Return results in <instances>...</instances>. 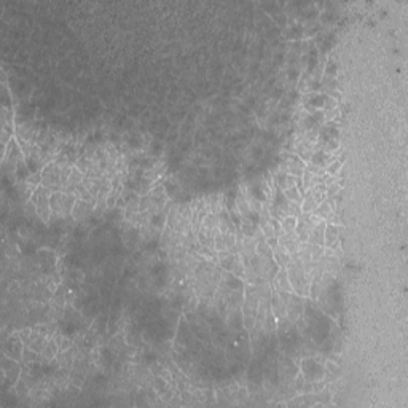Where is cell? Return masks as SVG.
<instances>
[{
	"label": "cell",
	"mask_w": 408,
	"mask_h": 408,
	"mask_svg": "<svg viewBox=\"0 0 408 408\" xmlns=\"http://www.w3.org/2000/svg\"><path fill=\"white\" fill-rule=\"evenodd\" d=\"M287 274H289V279L292 284V289L296 295L300 296H308L310 293V284L306 281V268L304 265L298 260V258H292L289 266L285 268Z\"/></svg>",
	"instance_id": "1"
},
{
	"label": "cell",
	"mask_w": 408,
	"mask_h": 408,
	"mask_svg": "<svg viewBox=\"0 0 408 408\" xmlns=\"http://www.w3.org/2000/svg\"><path fill=\"white\" fill-rule=\"evenodd\" d=\"M326 375V367L319 364V360L306 357L301 362V376L310 383H318Z\"/></svg>",
	"instance_id": "2"
},
{
	"label": "cell",
	"mask_w": 408,
	"mask_h": 408,
	"mask_svg": "<svg viewBox=\"0 0 408 408\" xmlns=\"http://www.w3.org/2000/svg\"><path fill=\"white\" fill-rule=\"evenodd\" d=\"M32 202L35 204L37 209V216L42 220H48L50 217V211H51V204H50V196H48V190L43 187H37L32 193Z\"/></svg>",
	"instance_id": "3"
},
{
	"label": "cell",
	"mask_w": 408,
	"mask_h": 408,
	"mask_svg": "<svg viewBox=\"0 0 408 408\" xmlns=\"http://www.w3.org/2000/svg\"><path fill=\"white\" fill-rule=\"evenodd\" d=\"M2 373H4L5 383L15 386L16 381H18V378H20V373H21L20 372V365L16 364L15 359L4 354V357H2Z\"/></svg>",
	"instance_id": "4"
},
{
	"label": "cell",
	"mask_w": 408,
	"mask_h": 408,
	"mask_svg": "<svg viewBox=\"0 0 408 408\" xmlns=\"http://www.w3.org/2000/svg\"><path fill=\"white\" fill-rule=\"evenodd\" d=\"M284 166H285V168H284L282 171L292 174L295 179L301 177V175L304 174V171H306V163H304V160L300 158V156H298V155H295V153L287 156L285 161H284Z\"/></svg>",
	"instance_id": "5"
},
{
	"label": "cell",
	"mask_w": 408,
	"mask_h": 408,
	"mask_svg": "<svg viewBox=\"0 0 408 408\" xmlns=\"http://www.w3.org/2000/svg\"><path fill=\"white\" fill-rule=\"evenodd\" d=\"M23 352H24V348H23V343L18 337H12L8 341H5L4 345V354L12 357L15 360H20L23 357Z\"/></svg>",
	"instance_id": "6"
},
{
	"label": "cell",
	"mask_w": 408,
	"mask_h": 408,
	"mask_svg": "<svg viewBox=\"0 0 408 408\" xmlns=\"http://www.w3.org/2000/svg\"><path fill=\"white\" fill-rule=\"evenodd\" d=\"M270 308L274 314L276 319H281L284 316H287V310H285V303L284 300L281 298V295L277 290H273V296H271V304Z\"/></svg>",
	"instance_id": "7"
},
{
	"label": "cell",
	"mask_w": 408,
	"mask_h": 408,
	"mask_svg": "<svg viewBox=\"0 0 408 408\" xmlns=\"http://www.w3.org/2000/svg\"><path fill=\"white\" fill-rule=\"evenodd\" d=\"M273 281L276 284V290H279V292H293L290 279H289V274H287L285 268H281V270L277 271V274H276V277Z\"/></svg>",
	"instance_id": "8"
},
{
	"label": "cell",
	"mask_w": 408,
	"mask_h": 408,
	"mask_svg": "<svg viewBox=\"0 0 408 408\" xmlns=\"http://www.w3.org/2000/svg\"><path fill=\"white\" fill-rule=\"evenodd\" d=\"M324 230H326V222L321 220L319 224L314 227L308 235V244L313 246H324Z\"/></svg>",
	"instance_id": "9"
},
{
	"label": "cell",
	"mask_w": 408,
	"mask_h": 408,
	"mask_svg": "<svg viewBox=\"0 0 408 408\" xmlns=\"http://www.w3.org/2000/svg\"><path fill=\"white\" fill-rule=\"evenodd\" d=\"M295 182H296V179L293 177V175L289 174V172H285V171H279V172L276 174V177H274L276 187H277V190H281V191L293 187Z\"/></svg>",
	"instance_id": "10"
},
{
	"label": "cell",
	"mask_w": 408,
	"mask_h": 408,
	"mask_svg": "<svg viewBox=\"0 0 408 408\" xmlns=\"http://www.w3.org/2000/svg\"><path fill=\"white\" fill-rule=\"evenodd\" d=\"M338 236H340V227L326 224V230H324V247L330 249L338 241Z\"/></svg>",
	"instance_id": "11"
},
{
	"label": "cell",
	"mask_w": 408,
	"mask_h": 408,
	"mask_svg": "<svg viewBox=\"0 0 408 408\" xmlns=\"http://www.w3.org/2000/svg\"><path fill=\"white\" fill-rule=\"evenodd\" d=\"M271 250H273V258H274V262L277 263V266H279V268H287V266H289L292 257H290V254L287 252V250L281 244H277Z\"/></svg>",
	"instance_id": "12"
},
{
	"label": "cell",
	"mask_w": 408,
	"mask_h": 408,
	"mask_svg": "<svg viewBox=\"0 0 408 408\" xmlns=\"http://www.w3.org/2000/svg\"><path fill=\"white\" fill-rule=\"evenodd\" d=\"M333 161L332 155H329L326 150H321V152H316L310 156V164L313 166H318L321 169H327V166Z\"/></svg>",
	"instance_id": "13"
},
{
	"label": "cell",
	"mask_w": 408,
	"mask_h": 408,
	"mask_svg": "<svg viewBox=\"0 0 408 408\" xmlns=\"http://www.w3.org/2000/svg\"><path fill=\"white\" fill-rule=\"evenodd\" d=\"M42 182L45 187H54L58 183V168L54 164H50L42 174Z\"/></svg>",
	"instance_id": "14"
},
{
	"label": "cell",
	"mask_w": 408,
	"mask_h": 408,
	"mask_svg": "<svg viewBox=\"0 0 408 408\" xmlns=\"http://www.w3.org/2000/svg\"><path fill=\"white\" fill-rule=\"evenodd\" d=\"M224 281H225V285H227L228 290H244V287H246V284L243 282L241 277L235 276L233 273H230V271H227L224 274Z\"/></svg>",
	"instance_id": "15"
},
{
	"label": "cell",
	"mask_w": 408,
	"mask_h": 408,
	"mask_svg": "<svg viewBox=\"0 0 408 408\" xmlns=\"http://www.w3.org/2000/svg\"><path fill=\"white\" fill-rule=\"evenodd\" d=\"M332 212H333V208H332V204L329 201H322L319 206L313 211V214L316 216L319 220H327L330 216H332Z\"/></svg>",
	"instance_id": "16"
},
{
	"label": "cell",
	"mask_w": 408,
	"mask_h": 408,
	"mask_svg": "<svg viewBox=\"0 0 408 408\" xmlns=\"http://www.w3.org/2000/svg\"><path fill=\"white\" fill-rule=\"evenodd\" d=\"M279 222H281V230H282V233H293V231H295V227H296V217H293V216H285V217H282Z\"/></svg>",
	"instance_id": "17"
},
{
	"label": "cell",
	"mask_w": 408,
	"mask_h": 408,
	"mask_svg": "<svg viewBox=\"0 0 408 408\" xmlns=\"http://www.w3.org/2000/svg\"><path fill=\"white\" fill-rule=\"evenodd\" d=\"M284 194H285V198L289 199L290 202L301 204V201H303V194L300 193V190H298V188H296V185H293V187H290V188L284 190Z\"/></svg>",
	"instance_id": "18"
},
{
	"label": "cell",
	"mask_w": 408,
	"mask_h": 408,
	"mask_svg": "<svg viewBox=\"0 0 408 408\" xmlns=\"http://www.w3.org/2000/svg\"><path fill=\"white\" fill-rule=\"evenodd\" d=\"M327 100H329V96L324 94V92H321V94H314V96L310 97V106L314 107V109H324L327 104Z\"/></svg>",
	"instance_id": "19"
},
{
	"label": "cell",
	"mask_w": 408,
	"mask_h": 408,
	"mask_svg": "<svg viewBox=\"0 0 408 408\" xmlns=\"http://www.w3.org/2000/svg\"><path fill=\"white\" fill-rule=\"evenodd\" d=\"M341 169V161H338V160H333L329 166H327V169H326V172L329 174V175H332V177H335V175L338 174V171Z\"/></svg>",
	"instance_id": "20"
}]
</instances>
